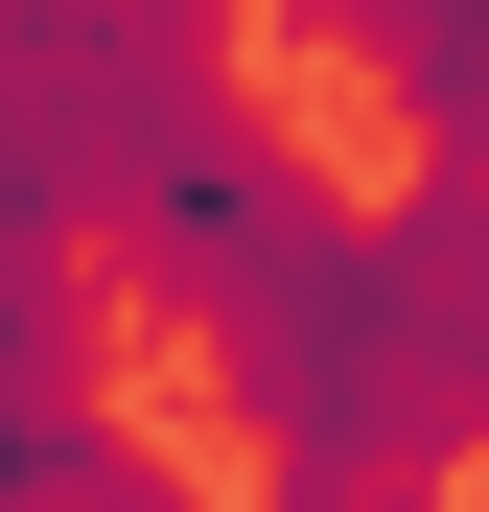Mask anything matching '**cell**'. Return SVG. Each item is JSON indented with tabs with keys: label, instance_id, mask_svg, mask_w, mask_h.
Here are the masks:
<instances>
[{
	"label": "cell",
	"instance_id": "obj_2",
	"mask_svg": "<svg viewBox=\"0 0 489 512\" xmlns=\"http://www.w3.org/2000/svg\"><path fill=\"white\" fill-rule=\"evenodd\" d=\"M257 0H0V233L94 256L117 187H163L233 94H257Z\"/></svg>",
	"mask_w": 489,
	"mask_h": 512
},
{
	"label": "cell",
	"instance_id": "obj_4",
	"mask_svg": "<svg viewBox=\"0 0 489 512\" xmlns=\"http://www.w3.org/2000/svg\"><path fill=\"white\" fill-rule=\"evenodd\" d=\"M257 24H303L326 70H373L396 140H489V0H257Z\"/></svg>",
	"mask_w": 489,
	"mask_h": 512
},
{
	"label": "cell",
	"instance_id": "obj_1",
	"mask_svg": "<svg viewBox=\"0 0 489 512\" xmlns=\"http://www.w3.org/2000/svg\"><path fill=\"white\" fill-rule=\"evenodd\" d=\"M210 419L257 443V512H443L489 419V163L396 140V187L303 163L280 233L163 326Z\"/></svg>",
	"mask_w": 489,
	"mask_h": 512
},
{
	"label": "cell",
	"instance_id": "obj_3",
	"mask_svg": "<svg viewBox=\"0 0 489 512\" xmlns=\"http://www.w3.org/2000/svg\"><path fill=\"white\" fill-rule=\"evenodd\" d=\"M117 419V303L0 233V512H70V443Z\"/></svg>",
	"mask_w": 489,
	"mask_h": 512
}]
</instances>
